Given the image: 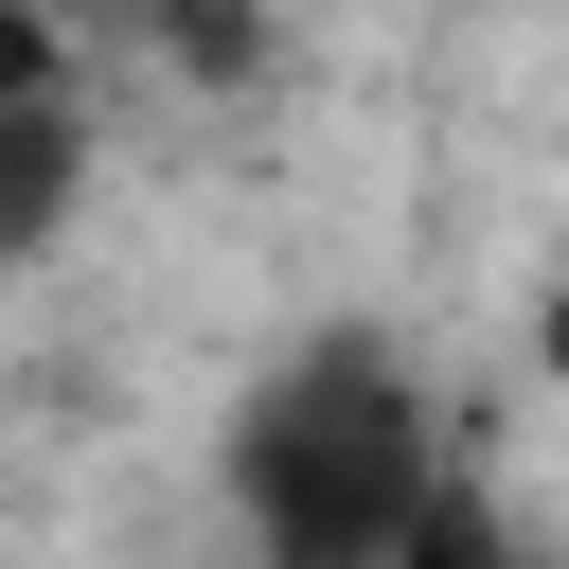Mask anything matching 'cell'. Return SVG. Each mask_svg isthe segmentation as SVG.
<instances>
[{
    "instance_id": "cell-2",
    "label": "cell",
    "mask_w": 569,
    "mask_h": 569,
    "mask_svg": "<svg viewBox=\"0 0 569 569\" xmlns=\"http://www.w3.org/2000/svg\"><path fill=\"white\" fill-rule=\"evenodd\" d=\"M71 213H89V107L53 71V89H0V267H36Z\"/></svg>"
},
{
    "instance_id": "cell-4",
    "label": "cell",
    "mask_w": 569,
    "mask_h": 569,
    "mask_svg": "<svg viewBox=\"0 0 569 569\" xmlns=\"http://www.w3.org/2000/svg\"><path fill=\"white\" fill-rule=\"evenodd\" d=\"M71 53H53V0H0V89H53Z\"/></svg>"
},
{
    "instance_id": "cell-3",
    "label": "cell",
    "mask_w": 569,
    "mask_h": 569,
    "mask_svg": "<svg viewBox=\"0 0 569 569\" xmlns=\"http://www.w3.org/2000/svg\"><path fill=\"white\" fill-rule=\"evenodd\" d=\"M391 569H569V551H551V533H533V516H516V498H498V480L462 462V480L427 498V533H409Z\"/></svg>"
},
{
    "instance_id": "cell-1",
    "label": "cell",
    "mask_w": 569,
    "mask_h": 569,
    "mask_svg": "<svg viewBox=\"0 0 569 569\" xmlns=\"http://www.w3.org/2000/svg\"><path fill=\"white\" fill-rule=\"evenodd\" d=\"M445 480H462L445 391H427L373 320L284 338V356L231 391V427H213V498H231V551H249V569H391Z\"/></svg>"
},
{
    "instance_id": "cell-5",
    "label": "cell",
    "mask_w": 569,
    "mask_h": 569,
    "mask_svg": "<svg viewBox=\"0 0 569 569\" xmlns=\"http://www.w3.org/2000/svg\"><path fill=\"white\" fill-rule=\"evenodd\" d=\"M53 18H71V0H53ZM124 18H160V36H178V18H196V0H124Z\"/></svg>"
}]
</instances>
